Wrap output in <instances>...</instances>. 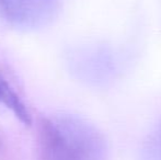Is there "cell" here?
Returning <instances> with one entry per match:
<instances>
[{"instance_id":"6da1fadb","label":"cell","mask_w":161,"mask_h":160,"mask_svg":"<svg viewBox=\"0 0 161 160\" xmlns=\"http://www.w3.org/2000/svg\"><path fill=\"white\" fill-rule=\"evenodd\" d=\"M43 160H91L92 152L80 134L62 120H44L41 125Z\"/></svg>"},{"instance_id":"3957f363","label":"cell","mask_w":161,"mask_h":160,"mask_svg":"<svg viewBox=\"0 0 161 160\" xmlns=\"http://www.w3.org/2000/svg\"><path fill=\"white\" fill-rule=\"evenodd\" d=\"M0 103L11 110L15 118L20 122H22L24 125H31L32 118L26 107L19 98V96L13 91L10 85L1 76H0Z\"/></svg>"},{"instance_id":"7a4b0ae2","label":"cell","mask_w":161,"mask_h":160,"mask_svg":"<svg viewBox=\"0 0 161 160\" xmlns=\"http://www.w3.org/2000/svg\"><path fill=\"white\" fill-rule=\"evenodd\" d=\"M59 0H0V18L18 29H34L52 19Z\"/></svg>"}]
</instances>
